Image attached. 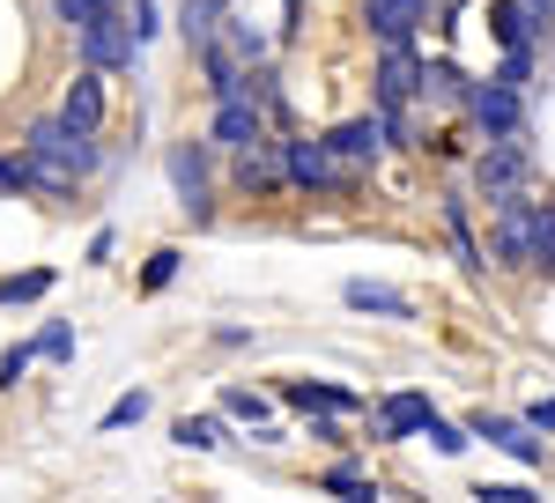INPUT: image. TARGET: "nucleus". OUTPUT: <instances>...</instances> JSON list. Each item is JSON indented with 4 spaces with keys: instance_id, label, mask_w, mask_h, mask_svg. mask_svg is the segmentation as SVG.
I'll list each match as a JSON object with an SVG mask.
<instances>
[{
    "instance_id": "obj_1",
    "label": "nucleus",
    "mask_w": 555,
    "mask_h": 503,
    "mask_svg": "<svg viewBox=\"0 0 555 503\" xmlns=\"http://www.w3.org/2000/svg\"><path fill=\"white\" fill-rule=\"evenodd\" d=\"M474 185H481L489 208H496V201H518V193H533V156H526V141H489L481 164H474Z\"/></svg>"
},
{
    "instance_id": "obj_2",
    "label": "nucleus",
    "mask_w": 555,
    "mask_h": 503,
    "mask_svg": "<svg viewBox=\"0 0 555 503\" xmlns=\"http://www.w3.org/2000/svg\"><path fill=\"white\" fill-rule=\"evenodd\" d=\"M282 185L334 193V185H356V170L334 164V149H326V141H282Z\"/></svg>"
},
{
    "instance_id": "obj_3",
    "label": "nucleus",
    "mask_w": 555,
    "mask_h": 503,
    "mask_svg": "<svg viewBox=\"0 0 555 503\" xmlns=\"http://www.w3.org/2000/svg\"><path fill=\"white\" fill-rule=\"evenodd\" d=\"M75 38H82V60H89V67H133L127 0H119V8H104V15H89V23H75Z\"/></svg>"
},
{
    "instance_id": "obj_4",
    "label": "nucleus",
    "mask_w": 555,
    "mask_h": 503,
    "mask_svg": "<svg viewBox=\"0 0 555 503\" xmlns=\"http://www.w3.org/2000/svg\"><path fill=\"white\" fill-rule=\"evenodd\" d=\"M467 112H474V126H481L489 141H526L518 89H504V82H474V89H467Z\"/></svg>"
},
{
    "instance_id": "obj_5",
    "label": "nucleus",
    "mask_w": 555,
    "mask_h": 503,
    "mask_svg": "<svg viewBox=\"0 0 555 503\" xmlns=\"http://www.w3.org/2000/svg\"><path fill=\"white\" fill-rule=\"evenodd\" d=\"M496 267H533V193L496 201Z\"/></svg>"
},
{
    "instance_id": "obj_6",
    "label": "nucleus",
    "mask_w": 555,
    "mask_h": 503,
    "mask_svg": "<svg viewBox=\"0 0 555 503\" xmlns=\"http://www.w3.org/2000/svg\"><path fill=\"white\" fill-rule=\"evenodd\" d=\"M326 149H334V164H341V170H371L385 156V112L334 126V133H326Z\"/></svg>"
},
{
    "instance_id": "obj_7",
    "label": "nucleus",
    "mask_w": 555,
    "mask_h": 503,
    "mask_svg": "<svg viewBox=\"0 0 555 503\" xmlns=\"http://www.w3.org/2000/svg\"><path fill=\"white\" fill-rule=\"evenodd\" d=\"M171 185H178V208L193 215V222L215 215V201H208V149H201V141L171 149Z\"/></svg>"
},
{
    "instance_id": "obj_8",
    "label": "nucleus",
    "mask_w": 555,
    "mask_h": 503,
    "mask_svg": "<svg viewBox=\"0 0 555 503\" xmlns=\"http://www.w3.org/2000/svg\"><path fill=\"white\" fill-rule=\"evenodd\" d=\"M415 89H423V60H415V44H385L378 104H385V112H400V104H415Z\"/></svg>"
},
{
    "instance_id": "obj_9",
    "label": "nucleus",
    "mask_w": 555,
    "mask_h": 503,
    "mask_svg": "<svg viewBox=\"0 0 555 503\" xmlns=\"http://www.w3.org/2000/svg\"><path fill=\"white\" fill-rule=\"evenodd\" d=\"M474 437H489V444H496V452H512L518 466H548V444L533 437V422H512V415H489V408H481Z\"/></svg>"
},
{
    "instance_id": "obj_10",
    "label": "nucleus",
    "mask_w": 555,
    "mask_h": 503,
    "mask_svg": "<svg viewBox=\"0 0 555 503\" xmlns=\"http://www.w3.org/2000/svg\"><path fill=\"white\" fill-rule=\"evenodd\" d=\"M230 156H237V185H245V193H274V185H282V141H274V133H253V141L230 149Z\"/></svg>"
},
{
    "instance_id": "obj_11",
    "label": "nucleus",
    "mask_w": 555,
    "mask_h": 503,
    "mask_svg": "<svg viewBox=\"0 0 555 503\" xmlns=\"http://www.w3.org/2000/svg\"><path fill=\"white\" fill-rule=\"evenodd\" d=\"M60 119L75 126V133H89V141H96V126H104V82H96V67L67 82V104H60Z\"/></svg>"
},
{
    "instance_id": "obj_12",
    "label": "nucleus",
    "mask_w": 555,
    "mask_h": 503,
    "mask_svg": "<svg viewBox=\"0 0 555 503\" xmlns=\"http://www.w3.org/2000/svg\"><path fill=\"white\" fill-rule=\"evenodd\" d=\"M253 133H267L253 104H237V96H215V149H245Z\"/></svg>"
},
{
    "instance_id": "obj_13",
    "label": "nucleus",
    "mask_w": 555,
    "mask_h": 503,
    "mask_svg": "<svg viewBox=\"0 0 555 503\" xmlns=\"http://www.w3.org/2000/svg\"><path fill=\"white\" fill-rule=\"evenodd\" d=\"M289 408H304V415H356L363 400L341 392V385H311V377H297V385H289Z\"/></svg>"
},
{
    "instance_id": "obj_14",
    "label": "nucleus",
    "mask_w": 555,
    "mask_h": 503,
    "mask_svg": "<svg viewBox=\"0 0 555 503\" xmlns=\"http://www.w3.org/2000/svg\"><path fill=\"white\" fill-rule=\"evenodd\" d=\"M429 422V392H392L378 408V437H415Z\"/></svg>"
},
{
    "instance_id": "obj_15",
    "label": "nucleus",
    "mask_w": 555,
    "mask_h": 503,
    "mask_svg": "<svg viewBox=\"0 0 555 503\" xmlns=\"http://www.w3.org/2000/svg\"><path fill=\"white\" fill-rule=\"evenodd\" d=\"M341 304H348V311H378V319H408V311H415L408 296H400V289H385V282H348Z\"/></svg>"
},
{
    "instance_id": "obj_16",
    "label": "nucleus",
    "mask_w": 555,
    "mask_h": 503,
    "mask_svg": "<svg viewBox=\"0 0 555 503\" xmlns=\"http://www.w3.org/2000/svg\"><path fill=\"white\" fill-rule=\"evenodd\" d=\"M467 75H460V67H452V60H429L423 67V89H415V96H429V104H467Z\"/></svg>"
},
{
    "instance_id": "obj_17",
    "label": "nucleus",
    "mask_w": 555,
    "mask_h": 503,
    "mask_svg": "<svg viewBox=\"0 0 555 503\" xmlns=\"http://www.w3.org/2000/svg\"><path fill=\"white\" fill-rule=\"evenodd\" d=\"M533 23H541V15H533L526 0H496V8H489V30L504 44H533Z\"/></svg>"
},
{
    "instance_id": "obj_18",
    "label": "nucleus",
    "mask_w": 555,
    "mask_h": 503,
    "mask_svg": "<svg viewBox=\"0 0 555 503\" xmlns=\"http://www.w3.org/2000/svg\"><path fill=\"white\" fill-rule=\"evenodd\" d=\"M44 289H52V267H30V274H8L0 282V304H38Z\"/></svg>"
},
{
    "instance_id": "obj_19",
    "label": "nucleus",
    "mask_w": 555,
    "mask_h": 503,
    "mask_svg": "<svg viewBox=\"0 0 555 503\" xmlns=\"http://www.w3.org/2000/svg\"><path fill=\"white\" fill-rule=\"evenodd\" d=\"M415 437H429V444H437L444 460H460V452H467V429H452V422L437 415V408H429V422H423V429H415Z\"/></svg>"
},
{
    "instance_id": "obj_20",
    "label": "nucleus",
    "mask_w": 555,
    "mask_h": 503,
    "mask_svg": "<svg viewBox=\"0 0 555 503\" xmlns=\"http://www.w3.org/2000/svg\"><path fill=\"white\" fill-rule=\"evenodd\" d=\"M30 348H38V356H52V363H67V356H75V334H67V319H44Z\"/></svg>"
},
{
    "instance_id": "obj_21",
    "label": "nucleus",
    "mask_w": 555,
    "mask_h": 503,
    "mask_svg": "<svg viewBox=\"0 0 555 503\" xmlns=\"http://www.w3.org/2000/svg\"><path fill=\"white\" fill-rule=\"evenodd\" d=\"M215 15H222V0H185V15H178V23H185V44H201L215 30Z\"/></svg>"
},
{
    "instance_id": "obj_22",
    "label": "nucleus",
    "mask_w": 555,
    "mask_h": 503,
    "mask_svg": "<svg viewBox=\"0 0 555 503\" xmlns=\"http://www.w3.org/2000/svg\"><path fill=\"white\" fill-rule=\"evenodd\" d=\"M178 444H193V452H215V444H222V422L185 415V422H178Z\"/></svg>"
},
{
    "instance_id": "obj_23",
    "label": "nucleus",
    "mask_w": 555,
    "mask_h": 503,
    "mask_svg": "<svg viewBox=\"0 0 555 503\" xmlns=\"http://www.w3.org/2000/svg\"><path fill=\"white\" fill-rule=\"evenodd\" d=\"M222 415H237V422H267V392H245V385H230V392H222Z\"/></svg>"
},
{
    "instance_id": "obj_24",
    "label": "nucleus",
    "mask_w": 555,
    "mask_h": 503,
    "mask_svg": "<svg viewBox=\"0 0 555 503\" xmlns=\"http://www.w3.org/2000/svg\"><path fill=\"white\" fill-rule=\"evenodd\" d=\"M326 489H334V496H378V481H371L363 466H334V474H326Z\"/></svg>"
},
{
    "instance_id": "obj_25",
    "label": "nucleus",
    "mask_w": 555,
    "mask_h": 503,
    "mask_svg": "<svg viewBox=\"0 0 555 503\" xmlns=\"http://www.w3.org/2000/svg\"><path fill=\"white\" fill-rule=\"evenodd\" d=\"M141 415H149V392H127V400L104 408V429H127V422H141Z\"/></svg>"
},
{
    "instance_id": "obj_26",
    "label": "nucleus",
    "mask_w": 555,
    "mask_h": 503,
    "mask_svg": "<svg viewBox=\"0 0 555 503\" xmlns=\"http://www.w3.org/2000/svg\"><path fill=\"white\" fill-rule=\"evenodd\" d=\"M474 496L481 503H533V489H526V481H481Z\"/></svg>"
},
{
    "instance_id": "obj_27",
    "label": "nucleus",
    "mask_w": 555,
    "mask_h": 503,
    "mask_svg": "<svg viewBox=\"0 0 555 503\" xmlns=\"http://www.w3.org/2000/svg\"><path fill=\"white\" fill-rule=\"evenodd\" d=\"M60 8V23L75 30V23H89V15H104V8H119V0H52Z\"/></svg>"
},
{
    "instance_id": "obj_28",
    "label": "nucleus",
    "mask_w": 555,
    "mask_h": 503,
    "mask_svg": "<svg viewBox=\"0 0 555 503\" xmlns=\"http://www.w3.org/2000/svg\"><path fill=\"white\" fill-rule=\"evenodd\" d=\"M171 282H178V252H156L149 274H141V289H171Z\"/></svg>"
},
{
    "instance_id": "obj_29",
    "label": "nucleus",
    "mask_w": 555,
    "mask_h": 503,
    "mask_svg": "<svg viewBox=\"0 0 555 503\" xmlns=\"http://www.w3.org/2000/svg\"><path fill=\"white\" fill-rule=\"evenodd\" d=\"M30 363H38V348H30V340H23V348H8V356H0V385H15Z\"/></svg>"
},
{
    "instance_id": "obj_30",
    "label": "nucleus",
    "mask_w": 555,
    "mask_h": 503,
    "mask_svg": "<svg viewBox=\"0 0 555 503\" xmlns=\"http://www.w3.org/2000/svg\"><path fill=\"white\" fill-rule=\"evenodd\" d=\"M526 422H533V429H555V400H533V415H526Z\"/></svg>"
}]
</instances>
